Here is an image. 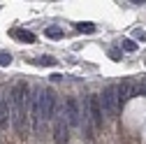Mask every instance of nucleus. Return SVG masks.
<instances>
[{
  "label": "nucleus",
  "instance_id": "nucleus-6",
  "mask_svg": "<svg viewBox=\"0 0 146 144\" xmlns=\"http://www.w3.org/2000/svg\"><path fill=\"white\" fill-rule=\"evenodd\" d=\"M42 109H44V119L53 121L56 119V93L49 91V88H42Z\"/></svg>",
  "mask_w": 146,
  "mask_h": 144
},
{
  "label": "nucleus",
  "instance_id": "nucleus-17",
  "mask_svg": "<svg viewBox=\"0 0 146 144\" xmlns=\"http://www.w3.org/2000/svg\"><path fill=\"white\" fill-rule=\"evenodd\" d=\"M109 58H114V61H121V49H111V51H109Z\"/></svg>",
  "mask_w": 146,
  "mask_h": 144
},
{
  "label": "nucleus",
  "instance_id": "nucleus-14",
  "mask_svg": "<svg viewBox=\"0 0 146 144\" xmlns=\"http://www.w3.org/2000/svg\"><path fill=\"white\" fill-rule=\"evenodd\" d=\"M135 88H137V95H146V77H141V79L135 84Z\"/></svg>",
  "mask_w": 146,
  "mask_h": 144
},
{
  "label": "nucleus",
  "instance_id": "nucleus-10",
  "mask_svg": "<svg viewBox=\"0 0 146 144\" xmlns=\"http://www.w3.org/2000/svg\"><path fill=\"white\" fill-rule=\"evenodd\" d=\"M12 37H16L19 42H26V44H33L35 42V35L30 30H23V28H14L12 30Z\"/></svg>",
  "mask_w": 146,
  "mask_h": 144
},
{
  "label": "nucleus",
  "instance_id": "nucleus-9",
  "mask_svg": "<svg viewBox=\"0 0 146 144\" xmlns=\"http://www.w3.org/2000/svg\"><path fill=\"white\" fill-rule=\"evenodd\" d=\"M9 116H12V105H9V100H0V128H5V125H7Z\"/></svg>",
  "mask_w": 146,
  "mask_h": 144
},
{
  "label": "nucleus",
  "instance_id": "nucleus-5",
  "mask_svg": "<svg viewBox=\"0 0 146 144\" xmlns=\"http://www.w3.org/2000/svg\"><path fill=\"white\" fill-rule=\"evenodd\" d=\"M86 105H88V119L93 123V128H100L102 125V112H104L102 109V100L98 95H88Z\"/></svg>",
  "mask_w": 146,
  "mask_h": 144
},
{
  "label": "nucleus",
  "instance_id": "nucleus-12",
  "mask_svg": "<svg viewBox=\"0 0 146 144\" xmlns=\"http://www.w3.org/2000/svg\"><path fill=\"white\" fill-rule=\"evenodd\" d=\"M121 49L127 51V53H132V51H137V42L135 40H121Z\"/></svg>",
  "mask_w": 146,
  "mask_h": 144
},
{
  "label": "nucleus",
  "instance_id": "nucleus-2",
  "mask_svg": "<svg viewBox=\"0 0 146 144\" xmlns=\"http://www.w3.org/2000/svg\"><path fill=\"white\" fill-rule=\"evenodd\" d=\"M30 123H33V130L42 135L44 133V109H42V88H35L33 95H30Z\"/></svg>",
  "mask_w": 146,
  "mask_h": 144
},
{
  "label": "nucleus",
  "instance_id": "nucleus-16",
  "mask_svg": "<svg viewBox=\"0 0 146 144\" xmlns=\"http://www.w3.org/2000/svg\"><path fill=\"white\" fill-rule=\"evenodd\" d=\"M37 63L40 65H56V58H53V56H42Z\"/></svg>",
  "mask_w": 146,
  "mask_h": 144
},
{
  "label": "nucleus",
  "instance_id": "nucleus-4",
  "mask_svg": "<svg viewBox=\"0 0 146 144\" xmlns=\"http://www.w3.org/2000/svg\"><path fill=\"white\" fill-rule=\"evenodd\" d=\"M53 142L56 144L70 142V123H67V116H65V107L60 112H56V119H53Z\"/></svg>",
  "mask_w": 146,
  "mask_h": 144
},
{
  "label": "nucleus",
  "instance_id": "nucleus-18",
  "mask_svg": "<svg viewBox=\"0 0 146 144\" xmlns=\"http://www.w3.org/2000/svg\"><path fill=\"white\" fill-rule=\"evenodd\" d=\"M135 35H137V37H139V40H146V33H144V30H137Z\"/></svg>",
  "mask_w": 146,
  "mask_h": 144
},
{
  "label": "nucleus",
  "instance_id": "nucleus-7",
  "mask_svg": "<svg viewBox=\"0 0 146 144\" xmlns=\"http://www.w3.org/2000/svg\"><path fill=\"white\" fill-rule=\"evenodd\" d=\"M65 116H67L70 128H72V125H81V123H84V121H81L84 112L79 109V102H77L74 98H70V100L65 102Z\"/></svg>",
  "mask_w": 146,
  "mask_h": 144
},
{
  "label": "nucleus",
  "instance_id": "nucleus-15",
  "mask_svg": "<svg viewBox=\"0 0 146 144\" xmlns=\"http://www.w3.org/2000/svg\"><path fill=\"white\" fill-rule=\"evenodd\" d=\"M7 65H12V56L7 51H0V67H7Z\"/></svg>",
  "mask_w": 146,
  "mask_h": 144
},
{
  "label": "nucleus",
  "instance_id": "nucleus-11",
  "mask_svg": "<svg viewBox=\"0 0 146 144\" xmlns=\"http://www.w3.org/2000/svg\"><path fill=\"white\" fill-rule=\"evenodd\" d=\"M46 37H51V40H60V37H63V28H58V26H49V28H46Z\"/></svg>",
  "mask_w": 146,
  "mask_h": 144
},
{
  "label": "nucleus",
  "instance_id": "nucleus-13",
  "mask_svg": "<svg viewBox=\"0 0 146 144\" xmlns=\"http://www.w3.org/2000/svg\"><path fill=\"white\" fill-rule=\"evenodd\" d=\"M77 30H81V33H95V23H77Z\"/></svg>",
  "mask_w": 146,
  "mask_h": 144
},
{
  "label": "nucleus",
  "instance_id": "nucleus-1",
  "mask_svg": "<svg viewBox=\"0 0 146 144\" xmlns=\"http://www.w3.org/2000/svg\"><path fill=\"white\" fill-rule=\"evenodd\" d=\"M9 105H12V125L21 137L26 135V121H28V109H30V88L26 81H19L12 93H9Z\"/></svg>",
  "mask_w": 146,
  "mask_h": 144
},
{
  "label": "nucleus",
  "instance_id": "nucleus-8",
  "mask_svg": "<svg viewBox=\"0 0 146 144\" xmlns=\"http://www.w3.org/2000/svg\"><path fill=\"white\" fill-rule=\"evenodd\" d=\"M135 95H137L135 81H130V79L121 81V86H118V98H121V105H123V102H127V100H132Z\"/></svg>",
  "mask_w": 146,
  "mask_h": 144
},
{
  "label": "nucleus",
  "instance_id": "nucleus-3",
  "mask_svg": "<svg viewBox=\"0 0 146 144\" xmlns=\"http://www.w3.org/2000/svg\"><path fill=\"white\" fill-rule=\"evenodd\" d=\"M102 109L109 119H116L118 109H121V98H118V86L116 84H109L104 91H102Z\"/></svg>",
  "mask_w": 146,
  "mask_h": 144
}]
</instances>
